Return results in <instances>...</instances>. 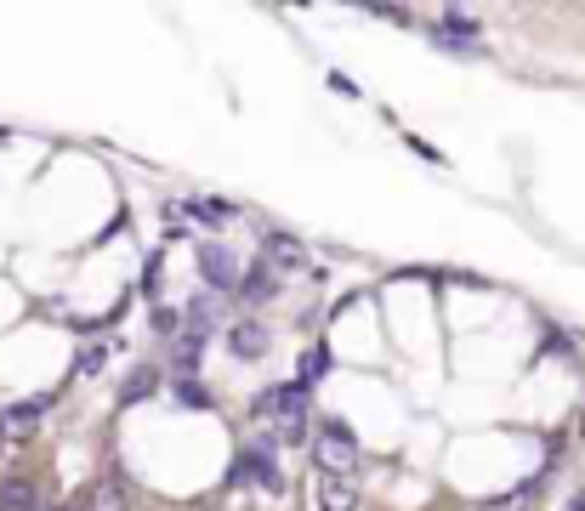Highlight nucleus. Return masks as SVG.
Here are the masks:
<instances>
[{
	"label": "nucleus",
	"mask_w": 585,
	"mask_h": 511,
	"mask_svg": "<svg viewBox=\"0 0 585 511\" xmlns=\"http://www.w3.org/2000/svg\"><path fill=\"white\" fill-rule=\"evenodd\" d=\"M250 415L256 421H273L279 438L273 443H302V421H307V381H279V387H262L250 398Z\"/></svg>",
	"instance_id": "obj_1"
},
{
	"label": "nucleus",
	"mask_w": 585,
	"mask_h": 511,
	"mask_svg": "<svg viewBox=\"0 0 585 511\" xmlns=\"http://www.w3.org/2000/svg\"><path fill=\"white\" fill-rule=\"evenodd\" d=\"M307 449H313V466H319L324 477H353L358 466V438L347 432L341 421H324L313 438H307Z\"/></svg>",
	"instance_id": "obj_2"
},
{
	"label": "nucleus",
	"mask_w": 585,
	"mask_h": 511,
	"mask_svg": "<svg viewBox=\"0 0 585 511\" xmlns=\"http://www.w3.org/2000/svg\"><path fill=\"white\" fill-rule=\"evenodd\" d=\"M273 449H279V443L273 438H256L245 449V455H239V466H233V477H239V483H250V489H267V494H279L284 489V472H279V460H273Z\"/></svg>",
	"instance_id": "obj_3"
},
{
	"label": "nucleus",
	"mask_w": 585,
	"mask_h": 511,
	"mask_svg": "<svg viewBox=\"0 0 585 511\" xmlns=\"http://www.w3.org/2000/svg\"><path fill=\"white\" fill-rule=\"evenodd\" d=\"M199 279L211 284V296H228L233 284H239V267H233V256L222 245H205L199 250Z\"/></svg>",
	"instance_id": "obj_4"
},
{
	"label": "nucleus",
	"mask_w": 585,
	"mask_h": 511,
	"mask_svg": "<svg viewBox=\"0 0 585 511\" xmlns=\"http://www.w3.org/2000/svg\"><path fill=\"white\" fill-rule=\"evenodd\" d=\"M182 228L194 222V228H228V222H239V211H233L228 199H188V205H177Z\"/></svg>",
	"instance_id": "obj_5"
},
{
	"label": "nucleus",
	"mask_w": 585,
	"mask_h": 511,
	"mask_svg": "<svg viewBox=\"0 0 585 511\" xmlns=\"http://www.w3.org/2000/svg\"><path fill=\"white\" fill-rule=\"evenodd\" d=\"M46 404H52V398H35V404H6V409H0V438L23 443L29 432H35V421L46 415Z\"/></svg>",
	"instance_id": "obj_6"
},
{
	"label": "nucleus",
	"mask_w": 585,
	"mask_h": 511,
	"mask_svg": "<svg viewBox=\"0 0 585 511\" xmlns=\"http://www.w3.org/2000/svg\"><path fill=\"white\" fill-rule=\"evenodd\" d=\"M222 318H228V301L222 296H211V290H194V296H188V330L194 335H211Z\"/></svg>",
	"instance_id": "obj_7"
},
{
	"label": "nucleus",
	"mask_w": 585,
	"mask_h": 511,
	"mask_svg": "<svg viewBox=\"0 0 585 511\" xmlns=\"http://www.w3.org/2000/svg\"><path fill=\"white\" fill-rule=\"evenodd\" d=\"M228 353L239 358V364H250V358H267V324H233L228 330Z\"/></svg>",
	"instance_id": "obj_8"
},
{
	"label": "nucleus",
	"mask_w": 585,
	"mask_h": 511,
	"mask_svg": "<svg viewBox=\"0 0 585 511\" xmlns=\"http://www.w3.org/2000/svg\"><path fill=\"white\" fill-rule=\"evenodd\" d=\"M319 511H358L353 477H319Z\"/></svg>",
	"instance_id": "obj_9"
},
{
	"label": "nucleus",
	"mask_w": 585,
	"mask_h": 511,
	"mask_svg": "<svg viewBox=\"0 0 585 511\" xmlns=\"http://www.w3.org/2000/svg\"><path fill=\"white\" fill-rule=\"evenodd\" d=\"M0 511H46V500L29 477H6L0 483Z\"/></svg>",
	"instance_id": "obj_10"
},
{
	"label": "nucleus",
	"mask_w": 585,
	"mask_h": 511,
	"mask_svg": "<svg viewBox=\"0 0 585 511\" xmlns=\"http://www.w3.org/2000/svg\"><path fill=\"white\" fill-rule=\"evenodd\" d=\"M267 267H273V273H302V267H307V250L296 245V239L273 233V239H267Z\"/></svg>",
	"instance_id": "obj_11"
},
{
	"label": "nucleus",
	"mask_w": 585,
	"mask_h": 511,
	"mask_svg": "<svg viewBox=\"0 0 585 511\" xmlns=\"http://www.w3.org/2000/svg\"><path fill=\"white\" fill-rule=\"evenodd\" d=\"M233 290H239L245 301H267L273 290H279V273H273L267 262H256V267H245V273H239V284H233Z\"/></svg>",
	"instance_id": "obj_12"
},
{
	"label": "nucleus",
	"mask_w": 585,
	"mask_h": 511,
	"mask_svg": "<svg viewBox=\"0 0 585 511\" xmlns=\"http://www.w3.org/2000/svg\"><path fill=\"white\" fill-rule=\"evenodd\" d=\"M199 353H205V335H177V341H171V370L177 375H194L199 370Z\"/></svg>",
	"instance_id": "obj_13"
},
{
	"label": "nucleus",
	"mask_w": 585,
	"mask_h": 511,
	"mask_svg": "<svg viewBox=\"0 0 585 511\" xmlns=\"http://www.w3.org/2000/svg\"><path fill=\"white\" fill-rule=\"evenodd\" d=\"M154 381H160L154 370H131L125 375V387H120V404H142V398L154 392Z\"/></svg>",
	"instance_id": "obj_14"
},
{
	"label": "nucleus",
	"mask_w": 585,
	"mask_h": 511,
	"mask_svg": "<svg viewBox=\"0 0 585 511\" xmlns=\"http://www.w3.org/2000/svg\"><path fill=\"white\" fill-rule=\"evenodd\" d=\"M108 364V341H91L86 353H80V364H74V375H97Z\"/></svg>",
	"instance_id": "obj_15"
},
{
	"label": "nucleus",
	"mask_w": 585,
	"mask_h": 511,
	"mask_svg": "<svg viewBox=\"0 0 585 511\" xmlns=\"http://www.w3.org/2000/svg\"><path fill=\"white\" fill-rule=\"evenodd\" d=\"M177 398H182V404H188V409H205V404H211V392L199 387L194 375H182V381H177Z\"/></svg>",
	"instance_id": "obj_16"
},
{
	"label": "nucleus",
	"mask_w": 585,
	"mask_h": 511,
	"mask_svg": "<svg viewBox=\"0 0 585 511\" xmlns=\"http://www.w3.org/2000/svg\"><path fill=\"white\" fill-rule=\"evenodd\" d=\"M330 370V353H324V347H313V353H307V364H302V375H296V381H313V375H324Z\"/></svg>",
	"instance_id": "obj_17"
},
{
	"label": "nucleus",
	"mask_w": 585,
	"mask_h": 511,
	"mask_svg": "<svg viewBox=\"0 0 585 511\" xmlns=\"http://www.w3.org/2000/svg\"><path fill=\"white\" fill-rule=\"evenodd\" d=\"M574 511H585V494H574Z\"/></svg>",
	"instance_id": "obj_18"
}]
</instances>
